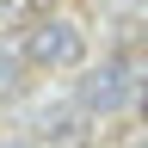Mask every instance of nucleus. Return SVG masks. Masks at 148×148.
<instances>
[{"instance_id":"1","label":"nucleus","mask_w":148,"mask_h":148,"mask_svg":"<svg viewBox=\"0 0 148 148\" xmlns=\"http://www.w3.org/2000/svg\"><path fill=\"white\" fill-rule=\"evenodd\" d=\"M18 49H25V62L31 68H80L86 62V31L74 25V18L62 12H43L37 25H25V37H18Z\"/></svg>"},{"instance_id":"3","label":"nucleus","mask_w":148,"mask_h":148,"mask_svg":"<svg viewBox=\"0 0 148 148\" xmlns=\"http://www.w3.org/2000/svg\"><path fill=\"white\" fill-rule=\"evenodd\" d=\"M86 105L80 99H74V105H62V99H56V105H43V111H37V142H49V148H62V142H80L86 136Z\"/></svg>"},{"instance_id":"6","label":"nucleus","mask_w":148,"mask_h":148,"mask_svg":"<svg viewBox=\"0 0 148 148\" xmlns=\"http://www.w3.org/2000/svg\"><path fill=\"white\" fill-rule=\"evenodd\" d=\"M136 111H142V123H148V74H142V86H136Z\"/></svg>"},{"instance_id":"4","label":"nucleus","mask_w":148,"mask_h":148,"mask_svg":"<svg viewBox=\"0 0 148 148\" xmlns=\"http://www.w3.org/2000/svg\"><path fill=\"white\" fill-rule=\"evenodd\" d=\"M25 49H18V43H0V105H12L18 99V92H25Z\"/></svg>"},{"instance_id":"8","label":"nucleus","mask_w":148,"mask_h":148,"mask_svg":"<svg viewBox=\"0 0 148 148\" xmlns=\"http://www.w3.org/2000/svg\"><path fill=\"white\" fill-rule=\"evenodd\" d=\"M142 6H148V0H142Z\"/></svg>"},{"instance_id":"2","label":"nucleus","mask_w":148,"mask_h":148,"mask_svg":"<svg viewBox=\"0 0 148 148\" xmlns=\"http://www.w3.org/2000/svg\"><path fill=\"white\" fill-rule=\"evenodd\" d=\"M130 56H105V62H92L86 74H80V92H74V99H80L92 117H111V111H123L130 105Z\"/></svg>"},{"instance_id":"5","label":"nucleus","mask_w":148,"mask_h":148,"mask_svg":"<svg viewBox=\"0 0 148 148\" xmlns=\"http://www.w3.org/2000/svg\"><path fill=\"white\" fill-rule=\"evenodd\" d=\"M49 12V0H0V25H37Z\"/></svg>"},{"instance_id":"7","label":"nucleus","mask_w":148,"mask_h":148,"mask_svg":"<svg viewBox=\"0 0 148 148\" xmlns=\"http://www.w3.org/2000/svg\"><path fill=\"white\" fill-rule=\"evenodd\" d=\"M0 148H37V142H18V136H12V142H0Z\"/></svg>"}]
</instances>
